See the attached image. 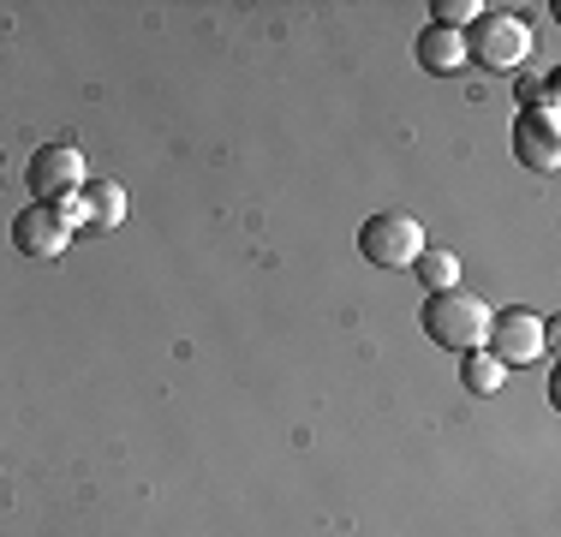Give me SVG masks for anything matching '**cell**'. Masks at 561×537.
Segmentation results:
<instances>
[{
	"mask_svg": "<svg viewBox=\"0 0 561 537\" xmlns=\"http://www.w3.org/2000/svg\"><path fill=\"white\" fill-rule=\"evenodd\" d=\"M424 334H431L436 346H448V353H478L490 334V305L478 299V293H431L424 299Z\"/></svg>",
	"mask_w": 561,
	"mask_h": 537,
	"instance_id": "obj_1",
	"label": "cell"
},
{
	"mask_svg": "<svg viewBox=\"0 0 561 537\" xmlns=\"http://www.w3.org/2000/svg\"><path fill=\"white\" fill-rule=\"evenodd\" d=\"M466 60L490 66V72H519L531 60V24L519 12H478L472 36H466Z\"/></svg>",
	"mask_w": 561,
	"mask_h": 537,
	"instance_id": "obj_2",
	"label": "cell"
},
{
	"mask_svg": "<svg viewBox=\"0 0 561 537\" xmlns=\"http://www.w3.org/2000/svg\"><path fill=\"white\" fill-rule=\"evenodd\" d=\"M358 251H365V263H377V268H412L419 251H424V227L412 221V215H400V209H382V215H370V221L358 227Z\"/></svg>",
	"mask_w": 561,
	"mask_h": 537,
	"instance_id": "obj_3",
	"label": "cell"
},
{
	"mask_svg": "<svg viewBox=\"0 0 561 537\" xmlns=\"http://www.w3.org/2000/svg\"><path fill=\"white\" fill-rule=\"evenodd\" d=\"M543 346H550V322L531 317L526 305H514V311H490L484 353L496 358V365H531Z\"/></svg>",
	"mask_w": 561,
	"mask_h": 537,
	"instance_id": "obj_4",
	"label": "cell"
},
{
	"mask_svg": "<svg viewBox=\"0 0 561 537\" xmlns=\"http://www.w3.org/2000/svg\"><path fill=\"white\" fill-rule=\"evenodd\" d=\"M31 197L48 209H60L66 197H78V185H84V156L72 150V144H43V150L31 156Z\"/></svg>",
	"mask_w": 561,
	"mask_h": 537,
	"instance_id": "obj_5",
	"label": "cell"
},
{
	"mask_svg": "<svg viewBox=\"0 0 561 537\" xmlns=\"http://www.w3.org/2000/svg\"><path fill=\"white\" fill-rule=\"evenodd\" d=\"M514 156L531 173H556L561 168V138H556V90L538 107H519L514 119Z\"/></svg>",
	"mask_w": 561,
	"mask_h": 537,
	"instance_id": "obj_6",
	"label": "cell"
},
{
	"mask_svg": "<svg viewBox=\"0 0 561 537\" xmlns=\"http://www.w3.org/2000/svg\"><path fill=\"white\" fill-rule=\"evenodd\" d=\"M66 239H72V221H66L60 209H48V204L19 209V221H12V245H19L24 258H36V263L60 258V251H66Z\"/></svg>",
	"mask_w": 561,
	"mask_h": 537,
	"instance_id": "obj_7",
	"label": "cell"
},
{
	"mask_svg": "<svg viewBox=\"0 0 561 537\" xmlns=\"http://www.w3.org/2000/svg\"><path fill=\"white\" fill-rule=\"evenodd\" d=\"M419 66H424V72H460V66H466V36L460 31H443V24H424Z\"/></svg>",
	"mask_w": 561,
	"mask_h": 537,
	"instance_id": "obj_8",
	"label": "cell"
},
{
	"mask_svg": "<svg viewBox=\"0 0 561 537\" xmlns=\"http://www.w3.org/2000/svg\"><path fill=\"white\" fill-rule=\"evenodd\" d=\"M78 204H84L90 227H119L126 221V192H119L114 180H84L78 185Z\"/></svg>",
	"mask_w": 561,
	"mask_h": 537,
	"instance_id": "obj_9",
	"label": "cell"
},
{
	"mask_svg": "<svg viewBox=\"0 0 561 537\" xmlns=\"http://www.w3.org/2000/svg\"><path fill=\"white\" fill-rule=\"evenodd\" d=\"M412 275L424 281V293H448L454 281H460V258H454V251H443V245H424L419 263H412Z\"/></svg>",
	"mask_w": 561,
	"mask_h": 537,
	"instance_id": "obj_10",
	"label": "cell"
},
{
	"mask_svg": "<svg viewBox=\"0 0 561 537\" xmlns=\"http://www.w3.org/2000/svg\"><path fill=\"white\" fill-rule=\"evenodd\" d=\"M502 376H507V365H496L484 346H478V353H460V382H466V395H502Z\"/></svg>",
	"mask_w": 561,
	"mask_h": 537,
	"instance_id": "obj_11",
	"label": "cell"
},
{
	"mask_svg": "<svg viewBox=\"0 0 561 537\" xmlns=\"http://www.w3.org/2000/svg\"><path fill=\"white\" fill-rule=\"evenodd\" d=\"M436 24H443V31H460L466 36V24H478V12H484V7H478V0H436Z\"/></svg>",
	"mask_w": 561,
	"mask_h": 537,
	"instance_id": "obj_12",
	"label": "cell"
}]
</instances>
